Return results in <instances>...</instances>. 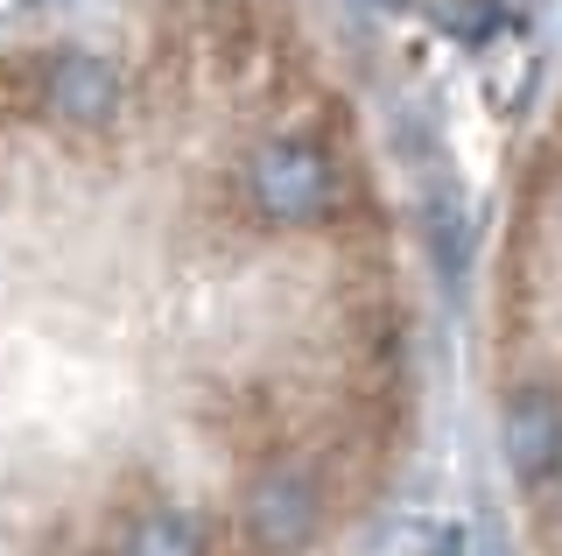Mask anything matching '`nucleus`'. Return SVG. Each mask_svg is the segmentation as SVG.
<instances>
[{
  "label": "nucleus",
  "mask_w": 562,
  "mask_h": 556,
  "mask_svg": "<svg viewBox=\"0 0 562 556\" xmlns=\"http://www.w3.org/2000/svg\"><path fill=\"white\" fill-rule=\"evenodd\" d=\"M479 394L520 556H562V78L527 120L485 247Z\"/></svg>",
  "instance_id": "nucleus-2"
},
{
  "label": "nucleus",
  "mask_w": 562,
  "mask_h": 556,
  "mask_svg": "<svg viewBox=\"0 0 562 556\" xmlns=\"http://www.w3.org/2000/svg\"><path fill=\"white\" fill-rule=\"evenodd\" d=\"M429 380L401 155L316 0L0 36V556H338Z\"/></svg>",
  "instance_id": "nucleus-1"
}]
</instances>
